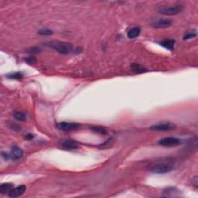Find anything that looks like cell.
I'll return each instance as SVG.
<instances>
[{
    "instance_id": "cell-8",
    "label": "cell",
    "mask_w": 198,
    "mask_h": 198,
    "mask_svg": "<svg viewBox=\"0 0 198 198\" xmlns=\"http://www.w3.org/2000/svg\"><path fill=\"white\" fill-rule=\"evenodd\" d=\"M26 190H27V187L25 185H20L16 188L12 189L11 191L8 193V195L11 198L19 197V196H22L26 192Z\"/></svg>"
},
{
    "instance_id": "cell-2",
    "label": "cell",
    "mask_w": 198,
    "mask_h": 198,
    "mask_svg": "<svg viewBox=\"0 0 198 198\" xmlns=\"http://www.w3.org/2000/svg\"><path fill=\"white\" fill-rule=\"evenodd\" d=\"M183 10V6L181 4H176L173 6H163L158 9L157 11L161 14L167 16L177 15Z\"/></svg>"
},
{
    "instance_id": "cell-19",
    "label": "cell",
    "mask_w": 198,
    "mask_h": 198,
    "mask_svg": "<svg viewBox=\"0 0 198 198\" xmlns=\"http://www.w3.org/2000/svg\"><path fill=\"white\" fill-rule=\"evenodd\" d=\"M28 52L30 54H37V53H39L40 52V50L38 47H32L29 50Z\"/></svg>"
},
{
    "instance_id": "cell-20",
    "label": "cell",
    "mask_w": 198,
    "mask_h": 198,
    "mask_svg": "<svg viewBox=\"0 0 198 198\" xmlns=\"http://www.w3.org/2000/svg\"><path fill=\"white\" fill-rule=\"evenodd\" d=\"M26 61H27V63L30 64H35L36 62V57L33 56H30L28 58L26 59Z\"/></svg>"
},
{
    "instance_id": "cell-11",
    "label": "cell",
    "mask_w": 198,
    "mask_h": 198,
    "mask_svg": "<svg viewBox=\"0 0 198 198\" xmlns=\"http://www.w3.org/2000/svg\"><path fill=\"white\" fill-rule=\"evenodd\" d=\"M131 69L135 74H142V73H145L147 71V69L145 67L137 63L132 64H131Z\"/></svg>"
},
{
    "instance_id": "cell-22",
    "label": "cell",
    "mask_w": 198,
    "mask_h": 198,
    "mask_svg": "<svg viewBox=\"0 0 198 198\" xmlns=\"http://www.w3.org/2000/svg\"><path fill=\"white\" fill-rule=\"evenodd\" d=\"M10 128H11V129H13V130L16 131V132H18V131H20V130H21V129H22L21 126H19V125H16V124H15V123L11 124V125H10Z\"/></svg>"
},
{
    "instance_id": "cell-9",
    "label": "cell",
    "mask_w": 198,
    "mask_h": 198,
    "mask_svg": "<svg viewBox=\"0 0 198 198\" xmlns=\"http://www.w3.org/2000/svg\"><path fill=\"white\" fill-rule=\"evenodd\" d=\"M61 145L67 150H74L78 148V143L73 139H65L61 142Z\"/></svg>"
},
{
    "instance_id": "cell-6",
    "label": "cell",
    "mask_w": 198,
    "mask_h": 198,
    "mask_svg": "<svg viewBox=\"0 0 198 198\" xmlns=\"http://www.w3.org/2000/svg\"><path fill=\"white\" fill-rule=\"evenodd\" d=\"M57 128L59 129L60 130L68 132V131L77 130L80 128V125L78 123H75V122H62L57 124Z\"/></svg>"
},
{
    "instance_id": "cell-15",
    "label": "cell",
    "mask_w": 198,
    "mask_h": 198,
    "mask_svg": "<svg viewBox=\"0 0 198 198\" xmlns=\"http://www.w3.org/2000/svg\"><path fill=\"white\" fill-rule=\"evenodd\" d=\"M90 129H91V131L99 134V135H107L108 134L106 129H104L103 127H101V126H91Z\"/></svg>"
},
{
    "instance_id": "cell-12",
    "label": "cell",
    "mask_w": 198,
    "mask_h": 198,
    "mask_svg": "<svg viewBox=\"0 0 198 198\" xmlns=\"http://www.w3.org/2000/svg\"><path fill=\"white\" fill-rule=\"evenodd\" d=\"M160 44L162 45L163 47H165L166 49L170 50H172L174 48V45H175V40H171V39H167V40H164L163 41H162L160 43Z\"/></svg>"
},
{
    "instance_id": "cell-21",
    "label": "cell",
    "mask_w": 198,
    "mask_h": 198,
    "mask_svg": "<svg viewBox=\"0 0 198 198\" xmlns=\"http://www.w3.org/2000/svg\"><path fill=\"white\" fill-rule=\"evenodd\" d=\"M196 33H187V34H186L184 36V37H183V40H190V39L193 38V37H196Z\"/></svg>"
},
{
    "instance_id": "cell-17",
    "label": "cell",
    "mask_w": 198,
    "mask_h": 198,
    "mask_svg": "<svg viewBox=\"0 0 198 198\" xmlns=\"http://www.w3.org/2000/svg\"><path fill=\"white\" fill-rule=\"evenodd\" d=\"M39 34L43 35V36H50L53 33V32L51 30H49V29H43V30H39Z\"/></svg>"
},
{
    "instance_id": "cell-14",
    "label": "cell",
    "mask_w": 198,
    "mask_h": 198,
    "mask_svg": "<svg viewBox=\"0 0 198 198\" xmlns=\"http://www.w3.org/2000/svg\"><path fill=\"white\" fill-rule=\"evenodd\" d=\"M140 28H139V27H133V28H132L128 32V37L130 39L136 38V37H138V36H139V34H140Z\"/></svg>"
},
{
    "instance_id": "cell-23",
    "label": "cell",
    "mask_w": 198,
    "mask_h": 198,
    "mask_svg": "<svg viewBox=\"0 0 198 198\" xmlns=\"http://www.w3.org/2000/svg\"><path fill=\"white\" fill-rule=\"evenodd\" d=\"M193 185H194L195 187H197V186H198V177H195L194 178H193Z\"/></svg>"
},
{
    "instance_id": "cell-25",
    "label": "cell",
    "mask_w": 198,
    "mask_h": 198,
    "mask_svg": "<svg viewBox=\"0 0 198 198\" xmlns=\"http://www.w3.org/2000/svg\"><path fill=\"white\" fill-rule=\"evenodd\" d=\"M2 156L3 157L4 159H5V160H8L9 158V156H10V155H9V154H7V153H5V152H2Z\"/></svg>"
},
{
    "instance_id": "cell-24",
    "label": "cell",
    "mask_w": 198,
    "mask_h": 198,
    "mask_svg": "<svg viewBox=\"0 0 198 198\" xmlns=\"http://www.w3.org/2000/svg\"><path fill=\"white\" fill-rule=\"evenodd\" d=\"M33 138V135L30 133L27 134V135H25V139H32Z\"/></svg>"
},
{
    "instance_id": "cell-18",
    "label": "cell",
    "mask_w": 198,
    "mask_h": 198,
    "mask_svg": "<svg viewBox=\"0 0 198 198\" xmlns=\"http://www.w3.org/2000/svg\"><path fill=\"white\" fill-rule=\"evenodd\" d=\"M8 78L12 79H21L23 78V74L21 73H14V74H9Z\"/></svg>"
},
{
    "instance_id": "cell-1",
    "label": "cell",
    "mask_w": 198,
    "mask_h": 198,
    "mask_svg": "<svg viewBox=\"0 0 198 198\" xmlns=\"http://www.w3.org/2000/svg\"><path fill=\"white\" fill-rule=\"evenodd\" d=\"M45 45L50 48H52L61 54H68L73 50L72 45L68 42L59 41V40H50L45 43Z\"/></svg>"
},
{
    "instance_id": "cell-3",
    "label": "cell",
    "mask_w": 198,
    "mask_h": 198,
    "mask_svg": "<svg viewBox=\"0 0 198 198\" xmlns=\"http://www.w3.org/2000/svg\"><path fill=\"white\" fill-rule=\"evenodd\" d=\"M173 169V163L167 160V162L157 163L150 167L149 170L155 173H166L170 172Z\"/></svg>"
},
{
    "instance_id": "cell-13",
    "label": "cell",
    "mask_w": 198,
    "mask_h": 198,
    "mask_svg": "<svg viewBox=\"0 0 198 198\" xmlns=\"http://www.w3.org/2000/svg\"><path fill=\"white\" fill-rule=\"evenodd\" d=\"M13 188V184H12V183H2V184L0 186V192H1V193H2V194H4V193H9L11 191V190Z\"/></svg>"
},
{
    "instance_id": "cell-7",
    "label": "cell",
    "mask_w": 198,
    "mask_h": 198,
    "mask_svg": "<svg viewBox=\"0 0 198 198\" xmlns=\"http://www.w3.org/2000/svg\"><path fill=\"white\" fill-rule=\"evenodd\" d=\"M172 25V21L168 19H160L152 23V27L156 29H166Z\"/></svg>"
},
{
    "instance_id": "cell-5",
    "label": "cell",
    "mask_w": 198,
    "mask_h": 198,
    "mask_svg": "<svg viewBox=\"0 0 198 198\" xmlns=\"http://www.w3.org/2000/svg\"><path fill=\"white\" fill-rule=\"evenodd\" d=\"M158 143L162 146L166 147H173V146H177L179 145L181 143V140L179 139L178 138L176 137H166L163 139H160L158 142Z\"/></svg>"
},
{
    "instance_id": "cell-4",
    "label": "cell",
    "mask_w": 198,
    "mask_h": 198,
    "mask_svg": "<svg viewBox=\"0 0 198 198\" xmlns=\"http://www.w3.org/2000/svg\"><path fill=\"white\" fill-rule=\"evenodd\" d=\"M177 126L172 122H161V123L155 124L150 127V130L155 132H169L176 129Z\"/></svg>"
},
{
    "instance_id": "cell-16",
    "label": "cell",
    "mask_w": 198,
    "mask_h": 198,
    "mask_svg": "<svg viewBox=\"0 0 198 198\" xmlns=\"http://www.w3.org/2000/svg\"><path fill=\"white\" fill-rule=\"evenodd\" d=\"M13 117L16 120L20 121V122H24L27 120V116L24 113L21 112H16L13 113Z\"/></svg>"
},
{
    "instance_id": "cell-10",
    "label": "cell",
    "mask_w": 198,
    "mask_h": 198,
    "mask_svg": "<svg viewBox=\"0 0 198 198\" xmlns=\"http://www.w3.org/2000/svg\"><path fill=\"white\" fill-rule=\"evenodd\" d=\"M23 155V151L21 148H19L17 146H13L11 149V153H10V156L13 160H19L21 158L22 156Z\"/></svg>"
}]
</instances>
